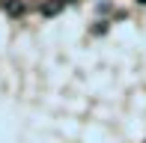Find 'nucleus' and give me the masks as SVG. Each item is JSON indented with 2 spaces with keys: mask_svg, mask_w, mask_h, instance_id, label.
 Here are the masks:
<instances>
[{
  "mask_svg": "<svg viewBox=\"0 0 146 143\" xmlns=\"http://www.w3.org/2000/svg\"><path fill=\"white\" fill-rule=\"evenodd\" d=\"M60 12H63V3H60V0H45L42 3V15L45 18H54V15H60Z\"/></svg>",
  "mask_w": 146,
  "mask_h": 143,
  "instance_id": "1",
  "label": "nucleus"
},
{
  "mask_svg": "<svg viewBox=\"0 0 146 143\" xmlns=\"http://www.w3.org/2000/svg\"><path fill=\"white\" fill-rule=\"evenodd\" d=\"M24 9H27V6H24L21 0H9V3H6V12H9L12 18H18V15H24Z\"/></svg>",
  "mask_w": 146,
  "mask_h": 143,
  "instance_id": "2",
  "label": "nucleus"
},
{
  "mask_svg": "<svg viewBox=\"0 0 146 143\" xmlns=\"http://www.w3.org/2000/svg\"><path fill=\"white\" fill-rule=\"evenodd\" d=\"M60 3H63V6H66V3H72V0H60Z\"/></svg>",
  "mask_w": 146,
  "mask_h": 143,
  "instance_id": "3",
  "label": "nucleus"
},
{
  "mask_svg": "<svg viewBox=\"0 0 146 143\" xmlns=\"http://www.w3.org/2000/svg\"><path fill=\"white\" fill-rule=\"evenodd\" d=\"M137 3H140V6H146V0H137Z\"/></svg>",
  "mask_w": 146,
  "mask_h": 143,
  "instance_id": "4",
  "label": "nucleus"
}]
</instances>
